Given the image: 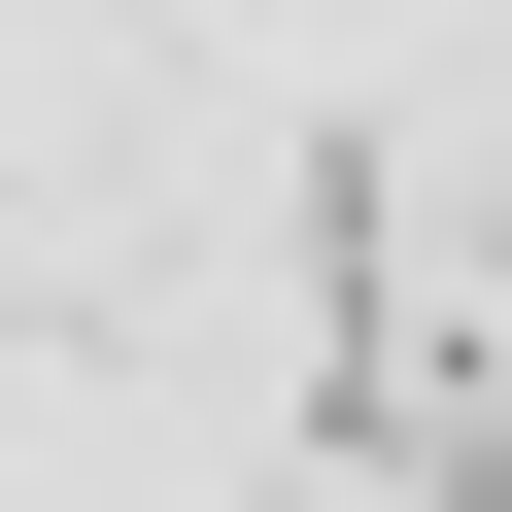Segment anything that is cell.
I'll use <instances>...</instances> for the list:
<instances>
[{"label":"cell","mask_w":512,"mask_h":512,"mask_svg":"<svg viewBox=\"0 0 512 512\" xmlns=\"http://www.w3.org/2000/svg\"><path fill=\"white\" fill-rule=\"evenodd\" d=\"M444 478H478V512H512V410H478V444H444Z\"/></svg>","instance_id":"obj_1"}]
</instances>
